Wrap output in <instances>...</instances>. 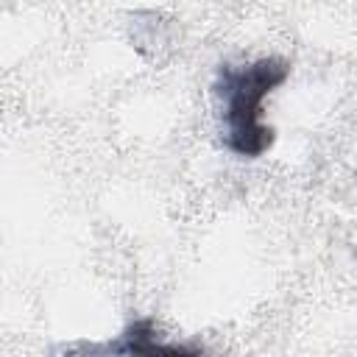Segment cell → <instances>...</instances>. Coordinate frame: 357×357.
I'll use <instances>...</instances> for the list:
<instances>
[{
  "label": "cell",
  "mask_w": 357,
  "mask_h": 357,
  "mask_svg": "<svg viewBox=\"0 0 357 357\" xmlns=\"http://www.w3.org/2000/svg\"><path fill=\"white\" fill-rule=\"evenodd\" d=\"M290 64L284 59L268 56L243 67L223 64L215 78V95L223 100V145L245 159L262 156L276 134L271 126H262V100L284 84Z\"/></svg>",
  "instance_id": "obj_1"
},
{
  "label": "cell",
  "mask_w": 357,
  "mask_h": 357,
  "mask_svg": "<svg viewBox=\"0 0 357 357\" xmlns=\"http://www.w3.org/2000/svg\"><path fill=\"white\" fill-rule=\"evenodd\" d=\"M156 326L151 318H139L134 321L117 343H109L112 351H123V354H195L198 349L190 346H178V343H165L156 337Z\"/></svg>",
  "instance_id": "obj_2"
}]
</instances>
